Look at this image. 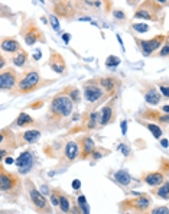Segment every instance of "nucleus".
<instances>
[{"instance_id": "nucleus-33", "label": "nucleus", "mask_w": 169, "mask_h": 214, "mask_svg": "<svg viewBox=\"0 0 169 214\" xmlns=\"http://www.w3.org/2000/svg\"><path fill=\"white\" fill-rule=\"evenodd\" d=\"M169 210L166 207H158V208H153L152 210V214H168Z\"/></svg>"}, {"instance_id": "nucleus-27", "label": "nucleus", "mask_w": 169, "mask_h": 214, "mask_svg": "<svg viewBox=\"0 0 169 214\" xmlns=\"http://www.w3.org/2000/svg\"><path fill=\"white\" fill-rule=\"evenodd\" d=\"M118 64H120V58H117L116 55H110V57L106 59V67H109V68L117 67Z\"/></svg>"}, {"instance_id": "nucleus-40", "label": "nucleus", "mask_w": 169, "mask_h": 214, "mask_svg": "<svg viewBox=\"0 0 169 214\" xmlns=\"http://www.w3.org/2000/svg\"><path fill=\"white\" fill-rule=\"evenodd\" d=\"M126 132H127V123L123 120V122H122V133L126 134Z\"/></svg>"}, {"instance_id": "nucleus-16", "label": "nucleus", "mask_w": 169, "mask_h": 214, "mask_svg": "<svg viewBox=\"0 0 169 214\" xmlns=\"http://www.w3.org/2000/svg\"><path fill=\"white\" fill-rule=\"evenodd\" d=\"M111 117H113V110H111L110 106L103 107L101 112H100V123L104 126V125H107V123L110 122Z\"/></svg>"}, {"instance_id": "nucleus-31", "label": "nucleus", "mask_w": 169, "mask_h": 214, "mask_svg": "<svg viewBox=\"0 0 169 214\" xmlns=\"http://www.w3.org/2000/svg\"><path fill=\"white\" fill-rule=\"evenodd\" d=\"M59 194H61V191H58V189L51 193V201L54 206H59Z\"/></svg>"}, {"instance_id": "nucleus-6", "label": "nucleus", "mask_w": 169, "mask_h": 214, "mask_svg": "<svg viewBox=\"0 0 169 214\" xmlns=\"http://www.w3.org/2000/svg\"><path fill=\"white\" fill-rule=\"evenodd\" d=\"M15 164L17 165L20 174H26V172L32 168V165H33V155H32V152H29V151L22 152L20 155H19V158L15 161Z\"/></svg>"}, {"instance_id": "nucleus-21", "label": "nucleus", "mask_w": 169, "mask_h": 214, "mask_svg": "<svg viewBox=\"0 0 169 214\" xmlns=\"http://www.w3.org/2000/svg\"><path fill=\"white\" fill-rule=\"evenodd\" d=\"M135 17H136V19H146V20H152V19H153V15L150 13V10H148V9L140 7V9H137V10H136Z\"/></svg>"}, {"instance_id": "nucleus-18", "label": "nucleus", "mask_w": 169, "mask_h": 214, "mask_svg": "<svg viewBox=\"0 0 169 214\" xmlns=\"http://www.w3.org/2000/svg\"><path fill=\"white\" fill-rule=\"evenodd\" d=\"M82 158H85L87 155L94 152V142L91 138H84L82 139Z\"/></svg>"}, {"instance_id": "nucleus-39", "label": "nucleus", "mask_w": 169, "mask_h": 214, "mask_svg": "<svg viewBox=\"0 0 169 214\" xmlns=\"http://www.w3.org/2000/svg\"><path fill=\"white\" fill-rule=\"evenodd\" d=\"M81 187V181L80 180H74L72 181V188L74 189H78Z\"/></svg>"}, {"instance_id": "nucleus-9", "label": "nucleus", "mask_w": 169, "mask_h": 214, "mask_svg": "<svg viewBox=\"0 0 169 214\" xmlns=\"http://www.w3.org/2000/svg\"><path fill=\"white\" fill-rule=\"evenodd\" d=\"M29 194H30V200H32V203L38 207L39 210H47L48 204H47V200H45V197H43L42 193H39L38 189L32 187V188L29 189Z\"/></svg>"}, {"instance_id": "nucleus-37", "label": "nucleus", "mask_w": 169, "mask_h": 214, "mask_svg": "<svg viewBox=\"0 0 169 214\" xmlns=\"http://www.w3.org/2000/svg\"><path fill=\"white\" fill-rule=\"evenodd\" d=\"M118 149L122 151V153H123V155H126V156H129V155H130V151H129V146H126V145H120V146H118Z\"/></svg>"}, {"instance_id": "nucleus-17", "label": "nucleus", "mask_w": 169, "mask_h": 214, "mask_svg": "<svg viewBox=\"0 0 169 214\" xmlns=\"http://www.w3.org/2000/svg\"><path fill=\"white\" fill-rule=\"evenodd\" d=\"M41 138V132L39 130H26L25 133L22 134V139L25 140V142H28V143H33V142H36L38 139Z\"/></svg>"}, {"instance_id": "nucleus-4", "label": "nucleus", "mask_w": 169, "mask_h": 214, "mask_svg": "<svg viewBox=\"0 0 169 214\" xmlns=\"http://www.w3.org/2000/svg\"><path fill=\"white\" fill-rule=\"evenodd\" d=\"M19 185V180L17 176H15L13 174H9V172L4 171V168L2 166V174H0V188L3 193H10L13 188H16Z\"/></svg>"}, {"instance_id": "nucleus-23", "label": "nucleus", "mask_w": 169, "mask_h": 214, "mask_svg": "<svg viewBox=\"0 0 169 214\" xmlns=\"http://www.w3.org/2000/svg\"><path fill=\"white\" fill-rule=\"evenodd\" d=\"M32 123H33V119L30 117L29 114H26V113H20L19 114V117H17V120H16V125L17 126H20V127L26 126V125H32Z\"/></svg>"}, {"instance_id": "nucleus-29", "label": "nucleus", "mask_w": 169, "mask_h": 214, "mask_svg": "<svg viewBox=\"0 0 169 214\" xmlns=\"http://www.w3.org/2000/svg\"><path fill=\"white\" fill-rule=\"evenodd\" d=\"M114 78H104V80H101L100 83H101V85L104 88H107V90H111V88L114 87Z\"/></svg>"}, {"instance_id": "nucleus-20", "label": "nucleus", "mask_w": 169, "mask_h": 214, "mask_svg": "<svg viewBox=\"0 0 169 214\" xmlns=\"http://www.w3.org/2000/svg\"><path fill=\"white\" fill-rule=\"evenodd\" d=\"M26 59H28V54H26L25 51H19V52L13 57V64H15L16 67H23L26 64Z\"/></svg>"}, {"instance_id": "nucleus-2", "label": "nucleus", "mask_w": 169, "mask_h": 214, "mask_svg": "<svg viewBox=\"0 0 169 214\" xmlns=\"http://www.w3.org/2000/svg\"><path fill=\"white\" fill-rule=\"evenodd\" d=\"M39 83H41V77H39L38 72L29 71V72H26L25 75H23V78L19 81V87L17 88H19L20 93H28V91L35 90L39 85Z\"/></svg>"}, {"instance_id": "nucleus-30", "label": "nucleus", "mask_w": 169, "mask_h": 214, "mask_svg": "<svg viewBox=\"0 0 169 214\" xmlns=\"http://www.w3.org/2000/svg\"><path fill=\"white\" fill-rule=\"evenodd\" d=\"M133 29L143 34V32H148L149 30V25H146V23H133Z\"/></svg>"}, {"instance_id": "nucleus-24", "label": "nucleus", "mask_w": 169, "mask_h": 214, "mask_svg": "<svg viewBox=\"0 0 169 214\" xmlns=\"http://www.w3.org/2000/svg\"><path fill=\"white\" fill-rule=\"evenodd\" d=\"M77 201H78V206H80L81 211L84 214H88L90 213V207H88V203H87V200H85L84 195H80V197L77 198Z\"/></svg>"}, {"instance_id": "nucleus-48", "label": "nucleus", "mask_w": 169, "mask_h": 214, "mask_svg": "<svg viewBox=\"0 0 169 214\" xmlns=\"http://www.w3.org/2000/svg\"><path fill=\"white\" fill-rule=\"evenodd\" d=\"M156 2H158V3H162V4H165L166 2H168V0H156Z\"/></svg>"}, {"instance_id": "nucleus-1", "label": "nucleus", "mask_w": 169, "mask_h": 214, "mask_svg": "<svg viewBox=\"0 0 169 214\" xmlns=\"http://www.w3.org/2000/svg\"><path fill=\"white\" fill-rule=\"evenodd\" d=\"M72 109H74V101L67 94H58V96L54 97L51 104V110L54 114H58V116H62V117H68L69 114L72 113Z\"/></svg>"}, {"instance_id": "nucleus-47", "label": "nucleus", "mask_w": 169, "mask_h": 214, "mask_svg": "<svg viewBox=\"0 0 169 214\" xmlns=\"http://www.w3.org/2000/svg\"><path fill=\"white\" fill-rule=\"evenodd\" d=\"M162 110H163L165 113H169V104L168 106H163V107H162Z\"/></svg>"}, {"instance_id": "nucleus-26", "label": "nucleus", "mask_w": 169, "mask_h": 214, "mask_svg": "<svg viewBox=\"0 0 169 214\" xmlns=\"http://www.w3.org/2000/svg\"><path fill=\"white\" fill-rule=\"evenodd\" d=\"M158 195H159L161 198H165V200H168L169 198V184L168 182L163 184L161 188L158 189Z\"/></svg>"}, {"instance_id": "nucleus-13", "label": "nucleus", "mask_w": 169, "mask_h": 214, "mask_svg": "<svg viewBox=\"0 0 169 214\" xmlns=\"http://www.w3.org/2000/svg\"><path fill=\"white\" fill-rule=\"evenodd\" d=\"M78 152H80V149H78V145H77L75 142H68L67 145H65V158H67L68 161L74 159V158L78 155Z\"/></svg>"}, {"instance_id": "nucleus-25", "label": "nucleus", "mask_w": 169, "mask_h": 214, "mask_svg": "<svg viewBox=\"0 0 169 214\" xmlns=\"http://www.w3.org/2000/svg\"><path fill=\"white\" fill-rule=\"evenodd\" d=\"M146 127H148V130H150L152 132V134L155 136L156 139H159L162 136V129L158 125H153V123H149V125H146Z\"/></svg>"}, {"instance_id": "nucleus-38", "label": "nucleus", "mask_w": 169, "mask_h": 214, "mask_svg": "<svg viewBox=\"0 0 169 214\" xmlns=\"http://www.w3.org/2000/svg\"><path fill=\"white\" fill-rule=\"evenodd\" d=\"M113 16L116 17V19H124V17H126V15H124L122 10H114V12H113Z\"/></svg>"}, {"instance_id": "nucleus-32", "label": "nucleus", "mask_w": 169, "mask_h": 214, "mask_svg": "<svg viewBox=\"0 0 169 214\" xmlns=\"http://www.w3.org/2000/svg\"><path fill=\"white\" fill-rule=\"evenodd\" d=\"M97 117H98V114H97V113H91V114H90V119H88V127H90V129L96 127V122H97Z\"/></svg>"}, {"instance_id": "nucleus-5", "label": "nucleus", "mask_w": 169, "mask_h": 214, "mask_svg": "<svg viewBox=\"0 0 169 214\" xmlns=\"http://www.w3.org/2000/svg\"><path fill=\"white\" fill-rule=\"evenodd\" d=\"M23 38H25V42L28 43V45H35L36 42H45V38L42 36V32L36 28V26L30 22L29 25H28V28L25 29V32H23Z\"/></svg>"}, {"instance_id": "nucleus-10", "label": "nucleus", "mask_w": 169, "mask_h": 214, "mask_svg": "<svg viewBox=\"0 0 169 214\" xmlns=\"http://www.w3.org/2000/svg\"><path fill=\"white\" fill-rule=\"evenodd\" d=\"M103 96V90L100 87H97V85H87L84 90V97L85 100L90 101V103H94V101H97L100 97Z\"/></svg>"}, {"instance_id": "nucleus-45", "label": "nucleus", "mask_w": 169, "mask_h": 214, "mask_svg": "<svg viewBox=\"0 0 169 214\" xmlns=\"http://www.w3.org/2000/svg\"><path fill=\"white\" fill-rule=\"evenodd\" d=\"M13 162H15V161H13L12 158H7V159H4V164H9V165H10V164H13Z\"/></svg>"}, {"instance_id": "nucleus-35", "label": "nucleus", "mask_w": 169, "mask_h": 214, "mask_svg": "<svg viewBox=\"0 0 169 214\" xmlns=\"http://www.w3.org/2000/svg\"><path fill=\"white\" fill-rule=\"evenodd\" d=\"M159 55H161V57H168V55H169V43H165V45L162 46V49H161V52H159Z\"/></svg>"}, {"instance_id": "nucleus-22", "label": "nucleus", "mask_w": 169, "mask_h": 214, "mask_svg": "<svg viewBox=\"0 0 169 214\" xmlns=\"http://www.w3.org/2000/svg\"><path fill=\"white\" fill-rule=\"evenodd\" d=\"M59 207H61V210L62 213H69L71 211V206H69V200L65 194H59Z\"/></svg>"}, {"instance_id": "nucleus-36", "label": "nucleus", "mask_w": 169, "mask_h": 214, "mask_svg": "<svg viewBox=\"0 0 169 214\" xmlns=\"http://www.w3.org/2000/svg\"><path fill=\"white\" fill-rule=\"evenodd\" d=\"M159 90L165 97H169V85H159Z\"/></svg>"}, {"instance_id": "nucleus-34", "label": "nucleus", "mask_w": 169, "mask_h": 214, "mask_svg": "<svg viewBox=\"0 0 169 214\" xmlns=\"http://www.w3.org/2000/svg\"><path fill=\"white\" fill-rule=\"evenodd\" d=\"M49 20H51V23H52V28H54L55 30H59V22H58V19H56L54 15L49 17Z\"/></svg>"}, {"instance_id": "nucleus-14", "label": "nucleus", "mask_w": 169, "mask_h": 214, "mask_svg": "<svg viewBox=\"0 0 169 214\" xmlns=\"http://www.w3.org/2000/svg\"><path fill=\"white\" fill-rule=\"evenodd\" d=\"M114 178H116V181H117L120 185H129L131 181V176L130 174L127 171H117L116 174H114Z\"/></svg>"}, {"instance_id": "nucleus-19", "label": "nucleus", "mask_w": 169, "mask_h": 214, "mask_svg": "<svg viewBox=\"0 0 169 214\" xmlns=\"http://www.w3.org/2000/svg\"><path fill=\"white\" fill-rule=\"evenodd\" d=\"M133 204V207L135 208H137V210H145V208H148L149 204H150V198L148 197H139L137 200H135V201L131 203Z\"/></svg>"}, {"instance_id": "nucleus-28", "label": "nucleus", "mask_w": 169, "mask_h": 214, "mask_svg": "<svg viewBox=\"0 0 169 214\" xmlns=\"http://www.w3.org/2000/svg\"><path fill=\"white\" fill-rule=\"evenodd\" d=\"M69 91L71 93H68V96L71 97L74 103H78V101H80V91H78L77 88H72V87L69 88Z\"/></svg>"}, {"instance_id": "nucleus-15", "label": "nucleus", "mask_w": 169, "mask_h": 214, "mask_svg": "<svg viewBox=\"0 0 169 214\" xmlns=\"http://www.w3.org/2000/svg\"><path fill=\"white\" fill-rule=\"evenodd\" d=\"M145 98H146V101H148L149 104H158V103L161 101V94H159L153 87H150L148 90V93H146Z\"/></svg>"}, {"instance_id": "nucleus-8", "label": "nucleus", "mask_w": 169, "mask_h": 214, "mask_svg": "<svg viewBox=\"0 0 169 214\" xmlns=\"http://www.w3.org/2000/svg\"><path fill=\"white\" fill-rule=\"evenodd\" d=\"M49 67L52 71H55L56 74H62L65 71V61L62 59L61 54L51 51V59H49Z\"/></svg>"}, {"instance_id": "nucleus-46", "label": "nucleus", "mask_w": 169, "mask_h": 214, "mask_svg": "<svg viewBox=\"0 0 169 214\" xmlns=\"http://www.w3.org/2000/svg\"><path fill=\"white\" fill-rule=\"evenodd\" d=\"M4 67V57H0V68Z\"/></svg>"}, {"instance_id": "nucleus-41", "label": "nucleus", "mask_w": 169, "mask_h": 214, "mask_svg": "<svg viewBox=\"0 0 169 214\" xmlns=\"http://www.w3.org/2000/svg\"><path fill=\"white\" fill-rule=\"evenodd\" d=\"M62 39H64V42H65V43H68V42H69V39H71V35H69V34H64L62 35Z\"/></svg>"}, {"instance_id": "nucleus-3", "label": "nucleus", "mask_w": 169, "mask_h": 214, "mask_svg": "<svg viewBox=\"0 0 169 214\" xmlns=\"http://www.w3.org/2000/svg\"><path fill=\"white\" fill-rule=\"evenodd\" d=\"M163 41H165V36H163V35H158V36L152 38L150 41H137V43H139V46L142 48L143 55L148 57V55L153 54L158 48H161Z\"/></svg>"}, {"instance_id": "nucleus-44", "label": "nucleus", "mask_w": 169, "mask_h": 214, "mask_svg": "<svg viewBox=\"0 0 169 214\" xmlns=\"http://www.w3.org/2000/svg\"><path fill=\"white\" fill-rule=\"evenodd\" d=\"M161 143H162V146L163 148H168V140H166V139H162Z\"/></svg>"}, {"instance_id": "nucleus-7", "label": "nucleus", "mask_w": 169, "mask_h": 214, "mask_svg": "<svg viewBox=\"0 0 169 214\" xmlns=\"http://www.w3.org/2000/svg\"><path fill=\"white\" fill-rule=\"evenodd\" d=\"M17 81V75L15 70H7V71H3L2 75H0V87L2 90H12L15 87Z\"/></svg>"}, {"instance_id": "nucleus-12", "label": "nucleus", "mask_w": 169, "mask_h": 214, "mask_svg": "<svg viewBox=\"0 0 169 214\" xmlns=\"http://www.w3.org/2000/svg\"><path fill=\"white\" fill-rule=\"evenodd\" d=\"M145 182L150 187H158L163 182V175L161 172H150V174H146L145 175Z\"/></svg>"}, {"instance_id": "nucleus-11", "label": "nucleus", "mask_w": 169, "mask_h": 214, "mask_svg": "<svg viewBox=\"0 0 169 214\" xmlns=\"http://www.w3.org/2000/svg\"><path fill=\"white\" fill-rule=\"evenodd\" d=\"M2 49L4 52H19L20 51V45L16 39L13 38H4L2 41Z\"/></svg>"}, {"instance_id": "nucleus-43", "label": "nucleus", "mask_w": 169, "mask_h": 214, "mask_svg": "<svg viewBox=\"0 0 169 214\" xmlns=\"http://www.w3.org/2000/svg\"><path fill=\"white\" fill-rule=\"evenodd\" d=\"M42 194H43V195H47V194H48V187H47V185H42Z\"/></svg>"}, {"instance_id": "nucleus-42", "label": "nucleus", "mask_w": 169, "mask_h": 214, "mask_svg": "<svg viewBox=\"0 0 169 214\" xmlns=\"http://www.w3.org/2000/svg\"><path fill=\"white\" fill-rule=\"evenodd\" d=\"M35 59H36V61H38V59H41V51H36V52H35V57H33Z\"/></svg>"}]
</instances>
